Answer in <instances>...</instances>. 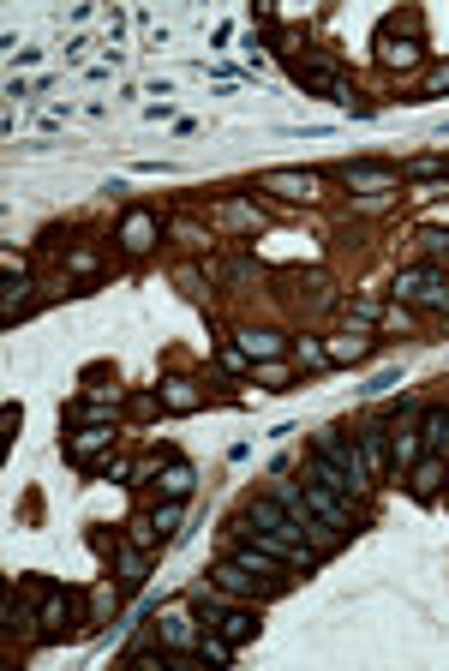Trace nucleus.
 Returning a JSON list of instances; mask_svg holds the SVG:
<instances>
[{
    "instance_id": "10",
    "label": "nucleus",
    "mask_w": 449,
    "mask_h": 671,
    "mask_svg": "<svg viewBox=\"0 0 449 671\" xmlns=\"http://www.w3.org/2000/svg\"><path fill=\"white\" fill-rule=\"evenodd\" d=\"M114 240H120V252H126V258H144V252L162 240V216H156V210H144V204H132V210L120 216V234H114Z\"/></svg>"
},
{
    "instance_id": "20",
    "label": "nucleus",
    "mask_w": 449,
    "mask_h": 671,
    "mask_svg": "<svg viewBox=\"0 0 449 671\" xmlns=\"http://www.w3.org/2000/svg\"><path fill=\"white\" fill-rule=\"evenodd\" d=\"M114 570H120L114 582L132 594V588H144V576H150V552H144V546H132V540H114Z\"/></svg>"
},
{
    "instance_id": "30",
    "label": "nucleus",
    "mask_w": 449,
    "mask_h": 671,
    "mask_svg": "<svg viewBox=\"0 0 449 671\" xmlns=\"http://www.w3.org/2000/svg\"><path fill=\"white\" fill-rule=\"evenodd\" d=\"M96 480H114V486H138V462H132V456H102Z\"/></svg>"
},
{
    "instance_id": "33",
    "label": "nucleus",
    "mask_w": 449,
    "mask_h": 671,
    "mask_svg": "<svg viewBox=\"0 0 449 671\" xmlns=\"http://www.w3.org/2000/svg\"><path fill=\"white\" fill-rule=\"evenodd\" d=\"M126 540H132V546H144V552H156V546H162V534H156V522H150V510L126 522Z\"/></svg>"
},
{
    "instance_id": "21",
    "label": "nucleus",
    "mask_w": 449,
    "mask_h": 671,
    "mask_svg": "<svg viewBox=\"0 0 449 671\" xmlns=\"http://www.w3.org/2000/svg\"><path fill=\"white\" fill-rule=\"evenodd\" d=\"M324 348H330V366H366L372 360V342L360 330H336V336H324Z\"/></svg>"
},
{
    "instance_id": "7",
    "label": "nucleus",
    "mask_w": 449,
    "mask_h": 671,
    "mask_svg": "<svg viewBox=\"0 0 449 671\" xmlns=\"http://www.w3.org/2000/svg\"><path fill=\"white\" fill-rule=\"evenodd\" d=\"M300 492H306V510H312L324 528H336L342 540L360 528V522H354V504H348L342 492H330V486H318V480H306V474H300Z\"/></svg>"
},
{
    "instance_id": "16",
    "label": "nucleus",
    "mask_w": 449,
    "mask_h": 671,
    "mask_svg": "<svg viewBox=\"0 0 449 671\" xmlns=\"http://www.w3.org/2000/svg\"><path fill=\"white\" fill-rule=\"evenodd\" d=\"M156 396H162V414H198L210 396H204V384L198 378H186V372H174V378H162L156 384Z\"/></svg>"
},
{
    "instance_id": "32",
    "label": "nucleus",
    "mask_w": 449,
    "mask_h": 671,
    "mask_svg": "<svg viewBox=\"0 0 449 671\" xmlns=\"http://www.w3.org/2000/svg\"><path fill=\"white\" fill-rule=\"evenodd\" d=\"M216 360H222V372H228V378H252V372H258V366H252V360L240 354V342H234V336H228V342L216 348Z\"/></svg>"
},
{
    "instance_id": "1",
    "label": "nucleus",
    "mask_w": 449,
    "mask_h": 671,
    "mask_svg": "<svg viewBox=\"0 0 449 671\" xmlns=\"http://www.w3.org/2000/svg\"><path fill=\"white\" fill-rule=\"evenodd\" d=\"M378 66H384V72H414V66H426L420 12H396V18L378 24Z\"/></svg>"
},
{
    "instance_id": "15",
    "label": "nucleus",
    "mask_w": 449,
    "mask_h": 671,
    "mask_svg": "<svg viewBox=\"0 0 449 671\" xmlns=\"http://www.w3.org/2000/svg\"><path fill=\"white\" fill-rule=\"evenodd\" d=\"M444 282V270L438 264H402L396 270V282H390V294H396V306H420L426 300V288H438Z\"/></svg>"
},
{
    "instance_id": "23",
    "label": "nucleus",
    "mask_w": 449,
    "mask_h": 671,
    "mask_svg": "<svg viewBox=\"0 0 449 671\" xmlns=\"http://www.w3.org/2000/svg\"><path fill=\"white\" fill-rule=\"evenodd\" d=\"M420 444H426V456H449V408L444 402H432L420 414Z\"/></svg>"
},
{
    "instance_id": "26",
    "label": "nucleus",
    "mask_w": 449,
    "mask_h": 671,
    "mask_svg": "<svg viewBox=\"0 0 449 671\" xmlns=\"http://www.w3.org/2000/svg\"><path fill=\"white\" fill-rule=\"evenodd\" d=\"M42 306V294H30V282H6V294H0V318L12 324V318H24V312H36Z\"/></svg>"
},
{
    "instance_id": "9",
    "label": "nucleus",
    "mask_w": 449,
    "mask_h": 671,
    "mask_svg": "<svg viewBox=\"0 0 449 671\" xmlns=\"http://www.w3.org/2000/svg\"><path fill=\"white\" fill-rule=\"evenodd\" d=\"M114 444H120V420H108V426H78V432H66V462H78V468H90V462H102V456H114Z\"/></svg>"
},
{
    "instance_id": "2",
    "label": "nucleus",
    "mask_w": 449,
    "mask_h": 671,
    "mask_svg": "<svg viewBox=\"0 0 449 671\" xmlns=\"http://www.w3.org/2000/svg\"><path fill=\"white\" fill-rule=\"evenodd\" d=\"M312 450H318L324 462H336V468H342V474H348V480L366 492V498L378 492V474H372V462H366V450H360V438H354V432H342V426H324V432H312Z\"/></svg>"
},
{
    "instance_id": "28",
    "label": "nucleus",
    "mask_w": 449,
    "mask_h": 671,
    "mask_svg": "<svg viewBox=\"0 0 449 671\" xmlns=\"http://www.w3.org/2000/svg\"><path fill=\"white\" fill-rule=\"evenodd\" d=\"M444 90H449V60H432V66H426V78L414 84V96H408V102H432V96H444Z\"/></svg>"
},
{
    "instance_id": "17",
    "label": "nucleus",
    "mask_w": 449,
    "mask_h": 671,
    "mask_svg": "<svg viewBox=\"0 0 449 671\" xmlns=\"http://www.w3.org/2000/svg\"><path fill=\"white\" fill-rule=\"evenodd\" d=\"M408 486H414L420 504H438L449 492V456H420V462L408 468Z\"/></svg>"
},
{
    "instance_id": "34",
    "label": "nucleus",
    "mask_w": 449,
    "mask_h": 671,
    "mask_svg": "<svg viewBox=\"0 0 449 671\" xmlns=\"http://www.w3.org/2000/svg\"><path fill=\"white\" fill-rule=\"evenodd\" d=\"M66 276H102V258H96L90 246H72V252H66Z\"/></svg>"
},
{
    "instance_id": "31",
    "label": "nucleus",
    "mask_w": 449,
    "mask_h": 671,
    "mask_svg": "<svg viewBox=\"0 0 449 671\" xmlns=\"http://www.w3.org/2000/svg\"><path fill=\"white\" fill-rule=\"evenodd\" d=\"M402 180H426V186L444 180V156H408L402 162Z\"/></svg>"
},
{
    "instance_id": "29",
    "label": "nucleus",
    "mask_w": 449,
    "mask_h": 671,
    "mask_svg": "<svg viewBox=\"0 0 449 671\" xmlns=\"http://www.w3.org/2000/svg\"><path fill=\"white\" fill-rule=\"evenodd\" d=\"M294 360H300L306 372H330V348H324L318 336H300V342H294Z\"/></svg>"
},
{
    "instance_id": "4",
    "label": "nucleus",
    "mask_w": 449,
    "mask_h": 671,
    "mask_svg": "<svg viewBox=\"0 0 449 671\" xmlns=\"http://www.w3.org/2000/svg\"><path fill=\"white\" fill-rule=\"evenodd\" d=\"M324 180L348 186L354 198H378V192H390V198H396V186H402V168H396V162H372V156H360V162H336Z\"/></svg>"
},
{
    "instance_id": "27",
    "label": "nucleus",
    "mask_w": 449,
    "mask_h": 671,
    "mask_svg": "<svg viewBox=\"0 0 449 671\" xmlns=\"http://www.w3.org/2000/svg\"><path fill=\"white\" fill-rule=\"evenodd\" d=\"M150 522H156V534H162V546H168V540L186 528V504H180V498H162V504L150 510Z\"/></svg>"
},
{
    "instance_id": "8",
    "label": "nucleus",
    "mask_w": 449,
    "mask_h": 671,
    "mask_svg": "<svg viewBox=\"0 0 449 671\" xmlns=\"http://www.w3.org/2000/svg\"><path fill=\"white\" fill-rule=\"evenodd\" d=\"M120 408H126V390L120 384H90L66 414H72V426H108V420H120Z\"/></svg>"
},
{
    "instance_id": "24",
    "label": "nucleus",
    "mask_w": 449,
    "mask_h": 671,
    "mask_svg": "<svg viewBox=\"0 0 449 671\" xmlns=\"http://www.w3.org/2000/svg\"><path fill=\"white\" fill-rule=\"evenodd\" d=\"M384 318H390V312H384V306H378L372 294H354V300L342 306V324H348V330H378Z\"/></svg>"
},
{
    "instance_id": "35",
    "label": "nucleus",
    "mask_w": 449,
    "mask_h": 671,
    "mask_svg": "<svg viewBox=\"0 0 449 671\" xmlns=\"http://www.w3.org/2000/svg\"><path fill=\"white\" fill-rule=\"evenodd\" d=\"M252 378H258L264 390H294V378H288V366H282V360H264V366H258Z\"/></svg>"
},
{
    "instance_id": "25",
    "label": "nucleus",
    "mask_w": 449,
    "mask_h": 671,
    "mask_svg": "<svg viewBox=\"0 0 449 671\" xmlns=\"http://www.w3.org/2000/svg\"><path fill=\"white\" fill-rule=\"evenodd\" d=\"M234 654H240V648H234V642H228L222 630H210V624H204V636H198L192 660H204V666H234Z\"/></svg>"
},
{
    "instance_id": "38",
    "label": "nucleus",
    "mask_w": 449,
    "mask_h": 671,
    "mask_svg": "<svg viewBox=\"0 0 449 671\" xmlns=\"http://www.w3.org/2000/svg\"><path fill=\"white\" fill-rule=\"evenodd\" d=\"M366 396H390V390H402V372H378L372 384H360Z\"/></svg>"
},
{
    "instance_id": "14",
    "label": "nucleus",
    "mask_w": 449,
    "mask_h": 671,
    "mask_svg": "<svg viewBox=\"0 0 449 671\" xmlns=\"http://www.w3.org/2000/svg\"><path fill=\"white\" fill-rule=\"evenodd\" d=\"M426 456L420 444V420H390V480H408V468Z\"/></svg>"
},
{
    "instance_id": "36",
    "label": "nucleus",
    "mask_w": 449,
    "mask_h": 671,
    "mask_svg": "<svg viewBox=\"0 0 449 671\" xmlns=\"http://www.w3.org/2000/svg\"><path fill=\"white\" fill-rule=\"evenodd\" d=\"M174 234H180L186 246H198V252H210V246H216V234H210V228H198V222H174Z\"/></svg>"
},
{
    "instance_id": "13",
    "label": "nucleus",
    "mask_w": 449,
    "mask_h": 671,
    "mask_svg": "<svg viewBox=\"0 0 449 671\" xmlns=\"http://www.w3.org/2000/svg\"><path fill=\"white\" fill-rule=\"evenodd\" d=\"M210 630H222L234 648H246V642H258V630H264V618H258V606L252 600H228L216 618H210Z\"/></svg>"
},
{
    "instance_id": "3",
    "label": "nucleus",
    "mask_w": 449,
    "mask_h": 671,
    "mask_svg": "<svg viewBox=\"0 0 449 671\" xmlns=\"http://www.w3.org/2000/svg\"><path fill=\"white\" fill-rule=\"evenodd\" d=\"M210 582L222 588V594H234V600H252V606H264V600H282L288 594V582H270V576H258V570H246L240 558H216L210 564Z\"/></svg>"
},
{
    "instance_id": "12",
    "label": "nucleus",
    "mask_w": 449,
    "mask_h": 671,
    "mask_svg": "<svg viewBox=\"0 0 449 671\" xmlns=\"http://www.w3.org/2000/svg\"><path fill=\"white\" fill-rule=\"evenodd\" d=\"M30 624H36V636H42V642L72 636V594H66V588H48V594L36 600V618H30Z\"/></svg>"
},
{
    "instance_id": "39",
    "label": "nucleus",
    "mask_w": 449,
    "mask_h": 671,
    "mask_svg": "<svg viewBox=\"0 0 449 671\" xmlns=\"http://www.w3.org/2000/svg\"><path fill=\"white\" fill-rule=\"evenodd\" d=\"M444 180H449V156H444Z\"/></svg>"
},
{
    "instance_id": "37",
    "label": "nucleus",
    "mask_w": 449,
    "mask_h": 671,
    "mask_svg": "<svg viewBox=\"0 0 449 671\" xmlns=\"http://www.w3.org/2000/svg\"><path fill=\"white\" fill-rule=\"evenodd\" d=\"M0 270H6V282H24V276H30V258L6 246V252H0Z\"/></svg>"
},
{
    "instance_id": "11",
    "label": "nucleus",
    "mask_w": 449,
    "mask_h": 671,
    "mask_svg": "<svg viewBox=\"0 0 449 671\" xmlns=\"http://www.w3.org/2000/svg\"><path fill=\"white\" fill-rule=\"evenodd\" d=\"M234 342H240V354L252 360V366H264V360H282L294 342H288V330H276V324H240L234 330Z\"/></svg>"
},
{
    "instance_id": "22",
    "label": "nucleus",
    "mask_w": 449,
    "mask_h": 671,
    "mask_svg": "<svg viewBox=\"0 0 449 671\" xmlns=\"http://www.w3.org/2000/svg\"><path fill=\"white\" fill-rule=\"evenodd\" d=\"M156 492H162V498H180V504H192V492H198V468L174 456V462L156 474Z\"/></svg>"
},
{
    "instance_id": "18",
    "label": "nucleus",
    "mask_w": 449,
    "mask_h": 671,
    "mask_svg": "<svg viewBox=\"0 0 449 671\" xmlns=\"http://www.w3.org/2000/svg\"><path fill=\"white\" fill-rule=\"evenodd\" d=\"M300 474H306V480H318V486H330V492H342L348 504H366V492H360V486H354V480H348L336 462H324L312 444H306V462H300Z\"/></svg>"
},
{
    "instance_id": "5",
    "label": "nucleus",
    "mask_w": 449,
    "mask_h": 671,
    "mask_svg": "<svg viewBox=\"0 0 449 671\" xmlns=\"http://www.w3.org/2000/svg\"><path fill=\"white\" fill-rule=\"evenodd\" d=\"M258 192H276L282 204H318L324 198V174L318 168H264Z\"/></svg>"
},
{
    "instance_id": "6",
    "label": "nucleus",
    "mask_w": 449,
    "mask_h": 671,
    "mask_svg": "<svg viewBox=\"0 0 449 671\" xmlns=\"http://www.w3.org/2000/svg\"><path fill=\"white\" fill-rule=\"evenodd\" d=\"M156 618H162V624H150V630H156V642H162L168 654H192V648H198V636H204V618H198V612H192L186 600L162 606Z\"/></svg>"
},
{
    "instance_id": "19",
    "label": "nucleus",
    "mask_w": 449,
    "mask_h": 671,
    "mask_svg": "<svg viewBox=\"0 0 449 671\" xmlns=\"http://www.w3.org/2000/svg\"><path fill=\"white\" fill-rule=\"evenodd\" d=\"M354 438H360V450H366L372 474H378V480H390V420H366Z\"/></svg>"
}]
</instances>
